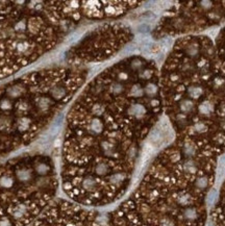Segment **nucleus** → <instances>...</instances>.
<instances>
[{"label":"nucleus","instance_id":"nucleus-1","mask_svg":"<svg viewBox=\"0 0 225 226\" xmlns=\"http://www.w3.org/2000/svg\"><path fill=\"white\" fill-rule=\"evenodd\" d=\"M121 62L86 87L68 117L62 185L75 203L102 207L120 199L132 181L141 143L160 114L153 62Z\"/></svg>","mask_w":225,"mask_h":226},{"label":"nucleus","instance_id":"nucleus-2","mask_svg":"<svg viewBox=\"0 0 225 226\" xmlns=\"http://www.w3.org/2000/svg\"><path fill=\"white\" fill-rule=\"evenodd\" d=\"M215 169L216 156L184 143L165 149L106 226H204Z\"/></svg>","mask_w":225,"mask_h":226},{"label":"nucleus","instance_id":"nucleus-3","mask_svg":"<svg viewBox=\"0 0 225 226\" xmlns=\"http://www.w3.org/2000/svg\"><path fill=\"white\" fill-rule=\"evenodd\" d=\"M163 93L178 142L205 155L224 152L225 76L213 63L206 38L178 41L166 63Z\"/></svg>","mask_w":225,"mask_h":226},{"label":"nucleus","instance_id":"nucleus-4","mask_svg":"<svg viewBox=\"0 0 225 226\" xmlns=\"http://www.w3.org/2000/svg\"><path fill=\"white\" fill-rule=\"evenodd\" d=\"M216 226H224L225 224V185L223 187V193H222V199L220 200L219 205L213 215Z\"/></svg>","mask_w":225,"mask_h":226}]
</instances>
